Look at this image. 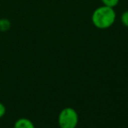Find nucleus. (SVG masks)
Masks as SVG:
<instances>
[{
    "instance_id": "nucleus-1",
    "label": "nucleus",
    "mask_w": 128,
    "mask_h": 128,
    "mask_svg": "<svg viewBox=\"0 0 128 128\" xmlns=\"http://www.w3.org/2000/svg\"><path fill=\"white\" fill-rule=\"evenodd\" d=\"M116 20V12L114 8L101 5L94 10L91 15V22L96 28L106 30L113 26Z\"/></svg>"
},
{
    "instance_id": "nucleus-2",
    "label": "nucleus",
    "mask_w": 128,
    "mask_h": 128,
    "mask_svg": "<svg viewBox=\"0 0 128 128\" xmlns=\"http://www.w3.org/2000/svg\"><path fill=\"white\" fill-rule=\"evenodd\" d=\"M78 121V113L72 107H65L59 113L58 125L60 128H76Z\"/></svg>"
},
{
    "instance_id": "nucleus-3",
    "label": "nucleus",
    "mask_w": 128,
    "mask_h": 128,
    "mask_svg": "<svg viewBox=\"0 0 128 128\" xmlns=\"http://www.w3.org/2000/svg\"><path fill=\"white\" fill-rule=\"evenodd\" d=\"M13 128H35V126L29 118H20L15 121Z\"/></svg>"
},
{
    "instance_id": "nucleus-4",
    "label": "nucleus",
    "mask_w": 128,
    "mask_h": 128,
    "mask_svg": "<svg viewBox=\"0 0 128 128\" xmlns=\"http://www.w3.org/2000/svg\"><path fill=\"white\" fill-rule=\"evenodd\" d=\"M12 24L8 18H0V32H6L11 29Z\"/></svg>"
},
{
    "instance_id": "nucleus-5",
    "label": "nucleus",
    "mask_w": 128,
    "mask_h": 128,
    "mask_svg": "<svg viewBox=\"0 0 128 128\" xmlns=\"http://www.w3.org/2000/svg\"><path fill=\"white\" fill-rule=\"evenodd\" d=\"M100 1L102 2L103 5H106L111 8H115L119 3V0H100Z\"/></svg>"
},
{
    "instance_id": "nucleus-6",
    "label": "nucleus",
    "mask_w": 128,
    "mask_h": 128,
    "mask_svg": "<svg viewBox=\"0 0 128 128\" xmlns=\"http://www.w3.org/2000/svg\"><path fill=\"white\" fill-rule=\"evenodd\" d=\"M120 21H121V24H123L125 27L128 28V10H125L123 13L121 14V17H120Z\"/></svg>"
},
{
    "instance_id": "nucleus-7",
    "label": "nucleus",
    "mask_w": 128,
    "mask_h": 128,
    "mask_svg": "<svg viewBox=\"0 0 128 128\" xmlns=\"http://www.w3.org/2000/svg\"><path fill=\"white\" fill-rule=\"evenodd\" d=\"M6 113V107L3 103L0 102V118H2Z\"/></svg>"
}]
</instances>
